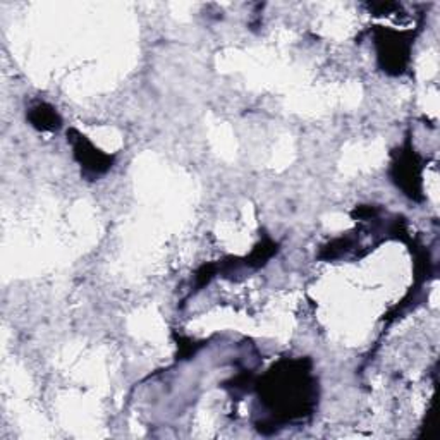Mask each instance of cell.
<instances>
[{
	"label": "cell",
	"instance_id": "1",
	"mask_svg": "<svg viewBox=\"0 0 440 440\" xmlns=\"http://www.w3.org/2000/svg\"><path fill=\"white\" fill-rule=\"evenodd\" d=\"M75 150H76L77 160L81 162V165H84L88 170H92V172H95V174L105 172V170L110 167V158L105 157V155H101L99 150L93 148V146L87 143L83 138L77 140V143L75 145Z\"/></svg>",
	"mask_w": 440,
	"mask_h": 440
},
{
	"label": "cell",
	"instance_id": "2",
	"mask_svg": "<svg viewBox=\"0 0 440 440\" xmlns=\"http://www.w3.org/2000/svg\"><path fill=\"white\" fill-rule=\"evenodd\" d=\"M31 121L35 122V126L42 129H57L60 124L59 116L54 112V109L47 107V105H38V107L33 109Z\"/></svg>",
	"mask_w": 440,
	"mask_h": 440
}]
</instances>
